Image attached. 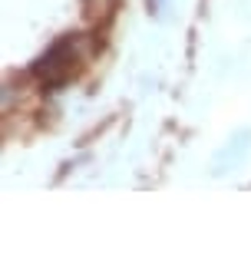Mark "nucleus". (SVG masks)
<instances>
[{
	"instance_id": "1",
	"label": "nucleus",
	"mask_w": 251,
	"mask_h": 254,
	"mask_svg": "<svg viewBox=\"0 0 251 254\" xmlns=\"http://www.w3.org/2000/svg\"><path fill=\"white\" fill-rule=\"evenodd\" d=\"M80 60H83V57H80V40L66 37V40H60V43L50 50L47 57L40 60L33 73L43 79V86H60V83H66V79H73V76H76Z\"/></svg>"
},
{
	"instance_id": "2",
	"label": "nucleus",
	"mask_w": 251,
	"mask_h": 254,
	"mask_svg": "<svg viewBox=\"0 0 251 254\" xmlns=\"http://www.w3.org/2000/svg\"><path fill=\"white\" fill-rule=\"evenodd\" d=\"M112 3L116 0H86V13H89V20H106L112 13Z\"/></svg>"
}]
</instances>
